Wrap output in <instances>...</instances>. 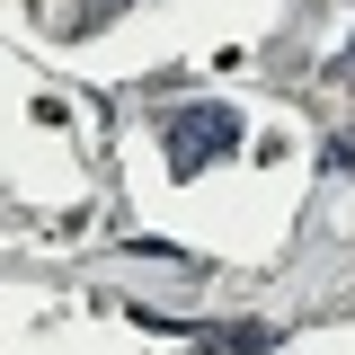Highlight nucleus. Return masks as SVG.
<instances>
[{
	"mask_svg": "<svg viewBox=\"0 0 355 355\" xmlns=\"http://www.w3.org/2000/svg\"><path fill=\"white\" fill-rule=\"evenodd\" d=\"M231 142H240V116H231V107H178V125H169V169L196 178L205 160H222Z\"/></svg>",
	"mask_w": 355,
	"mask_h": 355,
	"instance_id": "f257e3e1",
	"label": "nucleus"
},
{
	"mask_svg": "<svg viewBox=\"0 0 355 355\" xmlns=\"http://www.w3.org/2000/svg\"><path fill=\"white\" fill-rule=\"evenodd\" d=\"M107 9H125V0H107Z\"/></svg>",
	"mask_w": 355,
	"mask_h": 355,
	"instance_id": "f03ea898",
	"label": "nucleus"
}]
</instances>
